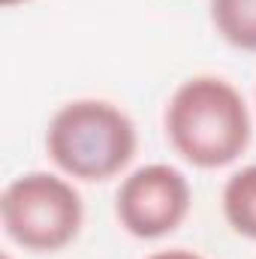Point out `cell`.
I'll return each instance as SVG.
<instances>
[{"instance_id": "obj_6", "label": "cell", "mask_w": 256, "mask_h": 259, "mask_svg": "<svg viewBox=\"0 0 256 259\" xmlns=\"http://www.w3.org/2000/svg\"><path fill=\"white\" fill-rule=\"evenodd\" d=\"M211 21L229 46L256 52V0H211Z\"/></svg>"}, {"instance_id": "obj_3", "label": "cell", "mask_w": 256, "mask_h": 259, "mask_svg": "<svg viewBox=\"0 0 256 259\" xmlns=\"http://www.w3.org/2000/svg\"><path fill=\"white\" fill-rule=\"evenodd\" d=\"M0 217L6 235L18 247L30 253H58L75 241L84 208L69 181L52 172H27L6 184Z\"/></svg>"}, {"instance_id": "obj_7", "label": "cell", "mask_w": 256, "mask_h": 259, "mask_svg": "<svg viewBox=\"0 0 256 259\" xmlns=\"http://www.w3.org/2000/svg\"><path fill=\"white\" fill-rule=\"evenodd\" d=\"M148 259H205V256L190 253V250H160V253H154V256H148Z\"/></svg>"}, {"instance_id": "obj_4", "label": "cell", "mask_w": 256, "mask_h": 259, "mask_svg": "<svg viewBox=\"0 0 256 259\" xmlns=\"http://www.w3.org/2000/svg\"><path fill=\"white\" fill-rule=\"evenodd\" d=\"M190 181L166 163H148L130 172L115 196L121 226L136 238H163L190 214Z\"/></svg>"}, {"instance_id": "obj_2", "label": "cell", "mask_w": 256, "mask_h": 259, "mask_svg": "<svg viewBox=\"0 0 256 259\" xmlns=\"http://www.w3.org/2000/svg\"><path fill=\"white\" fill-rule=\"evenodd\" d=\"M46 151L69 178L109 181L136 157V127L115 103L72 100L49 121Z\"/></svg>"}, {"instance_id": "obj_8", "label": "cell", "mask_w": 256, "mask_h": 259, "mask_svg": "<svg viewBox=\"0 0 256 259\" xmlns=\"http://www.w3.org/2000/svg\"><path fill=\"white\" fill-rule=\"evenodd\" d=\"M18 3H27V0H3V6H18Z\"/></svg>"}, {"instance_id": "obj_1", "label": "cell", "mask_w": 256, "mask_h": 259, "mask_svg": "<svg viewBox=\"0 0 256 259\" xmlns=\"http://www.w3.org/2000/svg\"><path fill=\"white\" fill-rule=\"evenodd\" d=\"M166 136L196 169L235 163L253 136L244 97L217 75H196L175 88L166 106Z\"/></svg>"}, {"instance_id": "obj_5", "label": "cell", "mask_w": 256, "mask_h": 259, "mask_svg": "<svg viewBox=\"0 0 256 259\" xmlns=\"http://www.w3.org/2000/svg\"><path fill=\"white\" fill-rule=\"evenodd\" d=\"M223 217L232 232L256 241V166L238 169L223 187Z\"/></svg>"}]
</instances>
